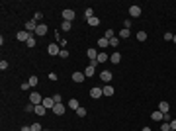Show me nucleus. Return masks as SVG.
<instances>
[{
	"instance_id": "f257e3e1",
	"label": "nucleus",
	"mask_w": 176,
	"mask_h": 131,
	"mask_svg": "<svg viewBox=\"0 0 176 131\" xmlns=\"http://www.w3.org/2000/svg\"><path fill=\"white\" fill-rule=\"evenodd\" d=\"M43 102V96L39 94V92H32L29 94V104H33V106H39Z\"/></svg>"
},
{
	"instance_id": "f03ea898",
	"label": "nucleus",
	"mask_w": 176,
	"mask_h": 131,
	"mask_svg": "<svg viewBox=\"0 0 176 131\" xmlns=\"http://www.w3.org/2000/svg\"><path fill=\"white\" fill-rule=\"evenodd\" d=\"M74 18H76V12H74V10H71V8L63 10V20L65 22H72Z\"/></svg>"
},
{
	"instance_id": "7ed1b4c3",
	"label": "nucleus",
	"mask_w": 176,
	"mask_h": 131,
	"mask_svg": "<svg viewBox=\"0 0 176 131\" xmlns=\"http://www.w3.org/2000/svg\"><path fill=\"white\" fill-rule=\"evenodd\" d=\"M16 37H18V41H24V43H27V39H32L33 35L29 32H26V29H24V32H18V35H16Z\"/></svg>"
},
{
	"instance_id": "20e7f679",
	"label": "nucleus",
	"mask_w": 176,
	"mask_h": 131,
	"mask_svg": "<svg viewBox=\"0 0 176 131\" xmlns=\"http://www.w3.org/2000/svg\"><path fill=\"white\" fill-rule=\"evenodd\" d=\"M55 104H57V102H55L53 98H43V102H41V106H43L45 110H53V108H55Z\"/></svg>"
},
{
	"instance_id": "39448f33",
	"label": "nucleus",
	"mask_w": 176,
	"mask_h": 131,
	"mask_svg": "<svg viewBox=\"0 0 176 131\" xmlns=\"http://www.w3.org/2000/svg\"><path fill=\"white\" fill-rule=\"evenodd\" d=\"M47 53H49L51 57H55V55H59V53H61V49H59V43H51V45L47 47Z\"/></svg>"
},
{
	"instance_id": "423d86ee",
	"label": "nucleus",
	"mask_w": 176,
	"mask_h": 131,
	"mask_svg": "<svg viewBox=\"0 0 176 131\" xmlns=\"http://www.w3.org/2000/svg\"><path fill=\"white\" fill-rule=\"evenodd\" d=\"M90 96H92L94 100H98V98H102V96H104V92H102V88L94 86V88H90Z\"/></svg>"
},
{
	"instance_id": "0eeeda50",
	"label": "nucleus",
	"mask_w": 176,
	"mask_h": 131,
	"mask_svg": "<svg viewBox=\"0 0 176 131\" xmlns=\"http://www.w3.org/2000/svg\"><path fill=\"white\" fill-rule=\"evenodd\" d=\"M129 16L131 18H139V16H141V6H129Z\"/></svg>"
},
{
	"instance_id": "6e6552de",
	"label": "nucleus",
	"mask_w": 176,
	"mask_h": 131,
	"mask_svg": "<svg viewBox=\"0 0 176 131\" xmlns=\"http://www.w3.org/2000/svg\"><path fill=\"white\" fill-rule=\"evenodd\" d=\"M84 72H72V82H76V84H80V82H84Z\"/></svg>"
},
{
	"instance_id": "1a4fd4ad",
	"label": "nucleus",
	"mask_w": 176,
	"mask_h": 131,
	"mask_svg": "<svg viewBox=\"0 0 176 131\" xmlns=\"http://www.w3.org/2000/svg\"><path fill=\"white\" fill-rule=\"evenodd\" d=\"M168 110H170V104L166 102V100H161V102H158V111H163V113H168Z\"/></svg>"
},
{
	"instance_id": "9d476101",
	"label": "nucleus",
	"mask_w": 176,
	"mask_h": 131,
	"mask_svg": "<svg viewBox=\"0 0 176 131\" xmlns=\"http://www.w3.org/2000/svg\"><path fill=\"white\" fill-rule=\"evenodd\" d=\"M37 26H39V24H37L35 20L26 22V32H29V33H32V32H35V29H37Z\"/></svg>"
},
{
	"instance_id": "9b49d317",
	"label": "nucleus",
	"mask_w": 176,
	"mask_h": 131,
	"mask_svg": "<svg viewBox=\"0 0 176 131\" xmlns=\"http://www.w3.org/2000/svg\"><path fill=\"white\" fill-rule=\"evenodd\" d=\"M151 119H153V121H163V119H164V113L156 110V111H153V113H151Z\"/></svg>"
},
{
	"instance_id": "f8f14e48",
	"label": "nucleus",
	"mask_w": 176,
	"mask_h": 131,
	"mask_svg": "<svg viewBox=\"0 0 176 131\" xmlns=\"http://www.w3.org/2000/svg\"><path fill=\"white\" fill-rule=\"evenodd\" d=\"M53 113H55V116H63V113H65V106L63 104H55V108H53Z\"/></svg>"
},
{
	"instance_id": "ddd939ff",
	"label": "nucleus",
	"mask_w": 176,
	"mask_h": 131,
	"mask_svg": "<svg viewBox=\"0 0 176 131\" xmlns=\"http://www.w3.org/2000/svg\"><path fill=\"white\" fill-rule=\"evenodd\" d=\"M100 78H102V82H110L111 80V72L110 71H102L100 72Z\"/></svg>"
},
{
	"instance_id": "4468645a",
	"label": "nucleus",
	"mask_w": 176,
	"mask_h": 131,
	"mask_svg": "<svg viewBox=\"0 0 176 131\" xmlns=\"http://www.w3.org/2000/svg\"><path fill=\"white\" fill-rule=\"evenodd\" d=\"M45 33H47V26H45V24H39L37 29H35V35L41 37V35H45Z\"/></svg>"
},
{
	"instance_id": "2eb2a0df",
	"label": "nucleus",
	"mask_w": 176,
	"mask_h": 131,
	"mask_svg": "<svg viewBox=\"0 0 176 131\" xmlns=\"http://www.w3.org/2000/svg\"><path fill=\"white\" fill-rule=\"evenodd\" d=\"M86 57H88V59H90V61H96V59H98V51H96V49H92V47H90V49L86 51Z\"/></svg>"
},
{
	"instance_id": "dca6fc26",
	"label": "nucleus",
	"mask_w": 176,
	"mask_h": 131,
	"mask_svg": "<svg viewBox=\"0 0 176 131\" xmlns=\"http://www.w3.org/2000/svg\"><path fill=\"white\" fill-rule=\"evenodd\" d=\"M102 92H104V96H114V86H111V84H106L104 88H102Z\"/></svg>"
},
{
	"instance_id": "f3484780",
	"label": "nucleus",
	"mask_w": 176,
	"mask_h": 131,
	"mask_svg": "<svg viewBox=\"0 0 176 131\" xmlns=\"http://www.w3.org/2000/svg\"><path fill=\"white\" fill-rule=\"evenodd\" d=\"M94 72H96V71H94V67L88 65V67L84 69V76H86V78H90V76H94Z\"/></svg>"
},
{
	"instance_id": "a211bd4d",
	"label": "nucleus",
	"mask_w": 176,
	"mask_h": 131,
	"mask_svg": "<svg viewBox=\"0 0 176 131\" xmlns=\"http://www.w3.org/2000/svg\"><path fill=\"white\" fill-rule=\"evenodd\" d=\"M108 45H110V39H106V37H100V39H98V47L104 49V47H108Z\"/></svg>"
},
{
	"instance_id": "6ab92c4d",
	"label": "nucleus",
	"mask_w": 176,
	"mask_h": 131,
	"mask_svg": "<svg viewBox=\"0 0 176 131\" xmlns=\"http://www.w3.org/2000/svg\"><path fill=\"white\" fill-rule=\"evenodd\" d=\"M69 108H71V110H74V111H76L78 108H80V104H78V100H69Z\"/></svg>"
},
{
	"instance_id": "aec40b11",
	"label": "nucleus",
	"mask_w": 176,
	"mask_h": 131,
	"mask_svg": "<svg viewBox=\"0 0 176 131\" xmlns=\"http://www.w3.org/2000/svg\"><path fill=\"white\" fill-rule=\"evenodd\" d=\"M110 61H111V63H114V65H117V63L121 61V55H119V53H114V55H111V57H110Z\"/></svg>"
},
{
	"instance_id": "412c9836",
	"label": "nucleus",
	"mask_w": 176,
	"mask_h": 131,
	"mask_svg": "<svg viewBox=\"0 0 176 131\" xmlns=\"http://www.w3.org/2000/svg\"><path fill=\"white\" fill-rule=\"evenodd\" d=\"M35 113H37V116H45L47 110H45V108H43L41 104H39V106H35Z\"/></svg>"
},
{
	"instance_id": "4be33fe9",
	"label": "nucleus",
	"mask_w": 176,
	"mask_h": 131,
	"mask_svg": "<svg viewBox=\"0 0 176 131\" xmlns=\"http://www.w3.org/2000/svg\"><path fill=\"white\" fill-rule=\"evenodd\" d=\"M110 59V57H108V55H106V53H98V63H106V61Z\"/></svg>"
},
{
	"instance_id": "5701e85b",
	"label": "nucleus",
	"mask_w": 176,
	"mask_h": 131,
	"mask_svg": "<svg viewBox=\"0 0 176 131\" xmlns=\"http://www.w3.org/2000/svg\"><path fill=\"white\" fill-rule=\"evenodd\" d=\"M88 26H92V27H96V26H100V20H98L96 16H94V18H90V20H88Z\"/></svg>"
},
{
	"instance_id": "b1692460",
	"label": "nucleus",
	"mask_w": 176,
	"mask_h": 131,
	"mask_svg": "<svg viewBox=\"0 0 176 131\" xmlns=\"http://www.w3.org/2000/svg\"><path fill=\"white\" fill-rule=\"evenodd\" d=\"M84 16H86V20L94 18V10H92V8H86V10H84Z\"/></svg>"
},
{
	"instance_id": "393cba45",
	"label": "nucleus",
	"mask_w": 176,
	"mask_h": 131,
	"mask_svg": "<svg viewBox=\"0 0 176 131\" xmlns=\"http://www.w3.org/2000/svg\"><path fill=\"white\" fill-rule=\"evenodd\" d=\"M71 27H72V24H71V22H63V24H61V29H63V32H69Z\"/></svg>"
},
{
	"instance_id": "a878e982",
	"label": "nucleus",
	"mask_w": 176,
	"mask_h": 131,
	"mask_svg": "<svg viewBox=\"0 0 176 131\" xmlns=\"http://www.w3.org/2000/svg\"><path fill=\"white\" fill-rule=\"evenodd\" d=\"M119 37H121V39H127V37H129V29H121V32H119Z\"/></svg>"
},
{
	"instance_id": "bb28decb",
	"label": "nucleus",
	"mask_w": 176,
	"mask_h": 131,
	"mask_svg": "<svg viewBox=\"0 0 176 131\" xmlns=\"http://www.w3.org/2000/svg\"><path fill=\"white\" fill-rule=\"evenodd\" d=\"M55 37H59V33H55ZM57 43H59V47H67V41L63 39V37H59V39H57Z\"/></svg>"
},
{
	"instance_id": "cd10ccee",
	"label": "nucleus",
	"mask_w": 176,
	"mask_h": 131,
	"mask_svg": "<svg viewBox=\"0 0 176 131\" xmlns=\"http://www.w3.org/2000/svg\"><path fill=\"white\" fill-rule=\"evenodd\" d=\"M117 45H119V39H117V37H111V39H110V47H114V49H116Z\"/></svg>"
},
{
	"instance_id": "c85d7f7f",
	"label": "nucleus",
	"mask_w": 176,
	"mask_h": 131,
	"mask_svg": "<svg viewBox=\"0 0 176 131\" xmlns=\"http://www.w3.org/2000/svg\"><path fill=\"white\" fill-rule=\"evenodd\" d=\"M76 116H78V118H84V116H86V110L82 108V106H80V108L76 110Z\"/></svg>"
},
{
	"instance_id": "c756f323",
	"label": "nucleus",
	"mask_w": 176,
	"mask_h": 131,
	"mask_svg": "<svg viewBox=\"0 0 176 131\" xmlns=\"http://www.w3.org/2000/svg\"><path fill=\"white\" fill-rule=\"evenodd\" d=\"M137 39H139V41H147V33L139 32V33H137Z\"/></svg>"
},
{
	"instance_id": "7c9ffc66",
	"label": "nucleus",
	"mask_w": 176,
	"mask_h": 131,
	"mask_svg": "<svg viewBox=\"0 0 176 131\" xmlns=\"http://www.w3.org/2000/svg\"><path fill=\"white\" fill-rule=\"evenodd\" d=\"M27 82H29V84H32V86H37V84H39L37 76H29V80H27Z\"/></svg>"
},
{
	"instance_id": "2f4dec72",
	"label": "nucleus",
	"mask_w": 176,
	"mask_h": 131,
	"mask_svg": "<svg viewBox=\"0 0 176 131\" xmlns=\"http://www.w3.org/2000/svg\"><path fill=\"white\" fill-rule=\"evenodd\" d=\"M161 131H170V123H168V121H163V125H161Z\"/></svg>"
},
{
	"instance_id": "473e14b6",
	"label": "nucleus",
	"mask_w": 176,
	"mask_h": 131,
	"mask_svg": "<svg viewBox=\"0 0 176 131\" xmlns=\"http://www.w3.org/2000/svg\"><path fill=\"white\" fill-rule=\"evenodd\" d=\"M32 131H43L41 123H32Z\"/></svg>"
},
{
	"instance_id": "72a5a7b5",
	"label": "nucleus",
	"mask_w": 176,
	"mask_h": 131,
	"mask_svg": "<svg viewBox=\"0 0 176 131\" xmlns=\"http://www.w3.org/2000/svg\"><path fill=\"white\" fill-rule=\"evenodd\" d=\"M59 57H61V59H67V57H69V51H67V49H61Z\"/></svg>"
},
{
	"instance_id": "f704fd0d",
	"label": "nucleus",
	"mask_w": 176,
	"mask_h": 131,
	"mask_svg": "<svg viewBox=\"0 0 176 131\" xmlns=\"http://www.w3.org/2000/svg\"><path fill=\"white\" fill-rule=\"evenodd\" d=\"M106 39H111L114 37V29H106V35H104Z\"/></svg>"
},
{
	"instance_id": "c9c22d12",
	"label": "nucleus",
	"mask_w": 176,
	"mask_h": 131,
	"mask_svg": "<svg viewBox=\"0 0 176 131\" xmlns=\"http://www.w3.org/2000/svg\"><path fill=\"white\" fill-rule=\"evenodd\" d=\"M27 47H35V35H33L32 39H27V43H26Z\"/></svg>"
},
{
	"instance_id": "e433bc0d",
	"label": "nucleus",
	"mask_w": 176,
	"mask_h": 131,
	"mask_svg": "<svg viewBox=\"0 0 176 131\" xmlns=\"http://www.w3.org/2000/svg\"><path fill=\"white\" fill-rule=\"evenodd\" d=\"M164 39H166V41H172V39H174V35H172L170 32H166V33H164Z\"/></svg>"
},
{
	"instance_id": "4c0bfd02",
	"label": "nucleus",
	"mask_w": 176,
	"mask_h": 131,
	"mask_svg": "<svg viewBox=\"0 0 176 131\" xmlns=\"http://www.w3.org/2000/svg\"><path fill=\"white\" fill-rule=\"evenodd\" d=\"M8 69V63L6 61H0V71H6Z\"/></svg>"
},
{
	"instance_id": "58836bf2",
	"label": "nucleus",
	"mask_w": 176,
	"mask_h": 131,
	"mask_svg": "<svg viewBox=\"0 0 176 131\" xmlns=\"http://www.w3.org/2000/svg\"><path fill=\"white\" fill-rule=\"evenodd\" d=\"M26 111H27V113H29V111H35V106H33V104H27L26 106Z\"/></svg>"
},
{
	"instance_id": "ea45409f",
	"label": "nucleus",
	"mask_w": 176,
	"mask_h": 131,
	"mask_svg": "<svg viewBox=\"0 0 176 131\" xmlns=\"http://www.w3.org/2000/svg\"><path fill=\"white\" fill-rule=\"evenodd\" d=\"M57 78H59V76H57V72H49V80H53V82H55Z\"/></svg>"
},
{
	"instance_id": "a19ab883",
	"label": "nucleus",
	"mask_w": 176,
	"mask_h": 131,
	"mask_svg": "<svg viewBox=\"0 0 176 131\" xmlns=\"http://www.w3.org/2000/svg\"><path fill=\"white\" fill-rule=\"evenodd\" d=\"M53 100H55L57 104H61V100H63V98H61V94H55V96H53Z\"/></svg>"
},
{
	"instance_id": "79ce46f5",
	"label": "nucleus",
	"mask_w": 176,
	"mask_h": 131,
	"mask_svg": "<svg viewBox=\"0 0 176 131\" xmlns=\"http://www.w3.org/2000/svg\"><path fill=\"white\" fill-rule=\"evenodd\" d=\"M41 18H43V14H41V12H35V16H33V20H41Z\"/></svg>"
},
{
	"instance_id": "37998d69",
	"label": "nucleus",
	"mask_w": 176,
	"mask_h": 131,
	"mask_svg": "<svg viewBox=\"0 0 176 131\" xmlns=\"http://www.w3.org/2000/svg\"><path fill=\"white\" fill-rule=\"evenodd\" d=\"M29 86H32V84H29V82H24V84H22V90H27Z\"/></svg>"
},
{
	"instance_id": "c03bdc74",
	"label": "nucleus",
	"mask_w": 176,
	"mask_h": 131,
	"mask_svg": "<svg viewBox=\"0 0 176 131\" xmlns=\"http://www.w3.org/2000/svg\"><path fill=\"white\" fill-rule=\"evenodd\" d=\"M170 129L176 131V119H172V121H170Z\"/></svg>"
},
{
	"instance_id": "a18cd8bd",
	"label": "nucleus",
	"mask_w": 176,
	"mask_h": 131,
	"mask_svg": "<svg viewBox=\"0 0 176 131\" xmlns=\"http://www.w3.org/2000/svg\"><path fill=\"white\" fill-rule=\"evenodd\" d=\"M141 131H153V129H149V127H143V129H141Z\"/></svg>"
},
{
	"instance_id": "49530a36",
	"label": "nucleus",
	"mask_w": 176,
	"mask_h": 131,
	"mask_svg": "<svg viewBox=\"0 0 176 131\" xmlns=\"http://www.w3.org/2000/svg\"><path fill=\"white\" fill-rule=\"evenodd\" d=\"M172 41H174V43H176V35H174V39H172Z\"/></svg>"
},
{
	"instance_id": "de8ad7c7",
	"label": "nucleus",
	"mask_w": 176,
	"mask_h": 131,
	"mask_svg": "<svg viewBox=\"0 0 176 131\" xmlns=\"http://www.w3.org/2000/svg\"><path fill=\"white\" fill-rule=\"evenodd\" d=\"M170 131H174V129H170Z\"/></svg>"
}]
</instances>
